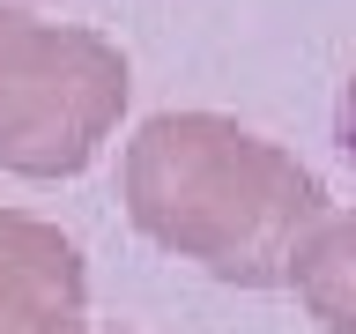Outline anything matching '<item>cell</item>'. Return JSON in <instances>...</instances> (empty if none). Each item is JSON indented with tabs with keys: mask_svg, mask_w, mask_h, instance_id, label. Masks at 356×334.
Segmentation results:
<instances>
[{
	"mask_svg": "<svg viewBox=\"0 0 356 334\" xmlns=\"http://www.w3.org/2000/svg\"><path fill=\"white\" fill-rule=\"evenodd\" d=\"M127 52L74 22L0 8V171L74 178L127 111Z\"/></svg>",
	"mask_w": 356,
	"mask_h": 334,
	"instance_id": "7a4b0ae2",
	"label": "cell"
},
{
	"mask_svg": "<svg viewBox=\"0 0 356 334\" xmlns=\"http://www.w3.org/2000/svg\"><path fill=\"white\" fill-rule=\"evenodd\" d=\"M289 289L327 334H356V208L312 223V238L289 260Z\"/></svg>",
	"mask_w": 356,
	"mask_h": 334,
	"instance_id": "277c9868",
	"label": "cell"
},
{
	"mask_svg": "<svg viewBox=\"0 0 356 334\" xmlns=\"http://www.w3.org/2000/svg\"><path fill=\"white\" fill-rule=\"evenodd\" d=\"M334 141H341V156L356 164V74L341 82V104H334Z\"/></svg>",
	"mask_w": 356,
	"mask_h": 334,
	"instance_id": "5b68a950",
	"label": "cell"
},
{
	"mask_svg": "<svg viewBox=\"0 0 356 334\" xmlns=\"http://www.w3.org/2000/svg\"><path fill=\"white\" fill-rule=\"evenodd\" d=\"M0 334H89L74 238L15 208H0Z\"/></svg>",
	"mask_w": 356,
	"mask_h": 334,
	"instance_id": "3957f363",
	"label": "cell"
},
{
	"mask_svg": "<svg viewBox=\"0 0 356 334\" xmlns=\"http://www.w3.org/2000/svg\"><path fill=\"white\" fill-rule=\"evenodd\" d=\"M119 200L149 245L238 289L289 283L297 245L327 216L297 156L216 111H156L119 156Z\"/></svg>",
	"mask_w": 356,
	"mask_h": 334,
	"instance_id": "6da1fadb",
	"label": "cell"
}]
</instances>
